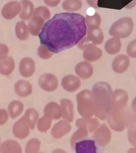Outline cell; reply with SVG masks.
I'll return each instance as SVG.
<instances>
[{
  "instance_id": "6da1fadb",
  "label": "cell",
  "mask_w": 136,
  "mask_h": 153,
  "mask_svg": "<svg viewBox=\"0 0 136 153\" xmlns=\"http://www.w3.org/2000/svg\"><path fill=\"white\" fill-rule=\"evenodd\" d=\"M85 18L74 12L55 14L45 23L39 37L41 45L47 46L53 53L77 45L87 34Z\"/></svg>"
},
{
  "instance_id": "7a4b0ae2",
  "label": "cell",
  "mask_w": 136,
  "mask_h": 153,
  "mask_svg": "<svg viewBox=\"0 0 136 153\" xmlns=\"http://www.w3.org/2000/svg\"><path fill=\"white\" fill-rule=\"evenodd\" d=\"M92 91L94 103V115L100 120H105L111 111L112 87L107 82H97L93 86Z\"/></svg>"
},
{
  "instance_id": "3957f363",
  "label": "cell",
  "mask_w": 136,
  "mask_h": 153,
  "mask_svg": "<svg viewBox=\"0 0 136 153\" xmlns=\"http://www.w3.org/2000/svg\"><path fill=\"white\" fill-rule=\"evenodd\" d=\"M106 120L112 129L118 132L136 125V114L129 109H125L120 111H111Z\"/></svg>"
},
{
  "instance_id": "277c9868",
  "label": "cell",
  "mask_w": 136,
  "mask_h": 153,
  "mask_svg": "<svg viewBox=\"0 0 136 153\" xmlns=\"http://www.w3.org/2000/svg\"><path fill=\"white\" fill-rule=\"evenodd\" d=\"M77 110L82 117H92L94 115L95 106L92 91L84 89L76 96Z\"/></svg>"
},
{
  "instance_id": "5b68a950",
  "label": "cell",
  "mask_w": 136,
  "mask_h": 153,
  "mask_svg": "<svg viewBox=\"0 0 136 153\" xmlns=\"http://www.w3.org/2000/svg\"><path fill=\"white\" fill-rule=\"evenodd\" d=\"M133 29L134 22L132 18L124 17L118 19L112 25L109 30V34L112 36L124 39L131 35Z\"/></svg>"
},
{
  "instance_id": "8992f818",
  "label": "cell",
  "mask_w": 136,
  "mask_h": 153,
  "mask_svg": "<svg viewBox=\"0 0 136 153\" xmlns=\"http://www.w3.org/2000/svg\"><path fill=\"white\" fill-rule=\"evenodd\" d=\"M103 40V31L99 27H87V34L79 42L78 47L80 50H84L86 48L90 46L101 45Z\"/></svg>"
},
{
  "instance_id": "52a82bcc",
  "label": "cell",
  "mask_w": 136,
  "mask_h": 153,
  "mask_svg": "<svg viewBox=\"0 0 136 153\" xmlns=\"http://www.w3.org/2000/svg\"><path fill=\"white\" fill-rule=\"evenodd\" d=\"M129 101V96L126 91L117 89L112 92L111 99V111H120L126 109Z\"/></svg>"
},
{
  "instance_id": "ba28073f",
  "label": "cell",
  "mask_w": 136,
  "mask_h": 153,
  "mask_svg": "<svg viewBox=\"0 0 136 153\" xmlns=\"http://www.w3.org/2000/svg\"><path fill=\"white\" fill-rule=\"evenodd\" d=\"M38 82L40 87L46 92L56 91L58 86V78L52 74H43L39 77Z\"/></svg>"
},
{
  "instance_id": "9c48e42d",
  "label": "cell",
  "mask_w": 136,
  "mask_h": 153,
  "mask_svg": "<svg viewBox=\"0 0 136 153\" xmlns=\"http://www.w3.org/2000/svg\"><path fill=\"white\" fill-rule=\"evenodd\" d=\"M94 132L93 137L95 140L101 147L107 146L111 140L112 133L105 124L99 126Z\"/></svg>"
},
{
  "instance_id": "30bf717a",
  "label": "cell",
  "mask_w": 136,
  "mask_h": 153,
  "mask_svg": "<svg viewBox=\"0 0 136 153\" xmlns=\"http://www.w3.org/2000/svg\"><path fill=\"white\" fill-rule=\"evenodd\" d=\"M30 129L27 122L23 116L14 123L12 128V132L15 137L24 139L29 135Z\"/></svg>"
},
{
  "instance_id": "8fae6325",
  "label": "cell",
  "mask_w": 136,
  "mask_h": 153,
  "mask_svg": "<svg viewBox=\"0 0 136 153\" xmlns=\"http://www.w3.org/2000/svg\"><path fill=\"white\" fill-rule=\"evenodd\" d=\"M21 10V4L18 1H10L4 6L1 14L5 19L10 20L16 18Z\"/></svg>"
},
{
  "instance_id": "7c38bea8",
  "label": "cell",
  "mask_w": 136,
  "mask_h": 153,
  "mask_svg": "<svg viewBox=\"0 0 136 153\" xmlns=\"http://www.w3.org/2000/svg\"><path fill=\"white\" fill-rule=\"evenodd\" d=\"M71 129L72 127L70 122L64 119L53 126L51 131V133L53 137L55 139H61L70 133Z\"/></svg>"
},
{
  "instance_id": "4fadbf2b",
  "label": "cell",
  "mask_w": 136,
  "mask_h": 153,
  "mask_svg": "<svg viewBox=\"0 0 136 153\" xmlns=\"http://www.w3.org/2000/svg\"><path fill=\"white\" fill-rule=\"evenodd\" d=\"M130 59L129 56L124 54L117 55L112 62V69L117 74L125 73L129 68Z\"/></svg>"
},
{
  "instance_id": "5bb4252c",
  "label": "cell",
  "mask_w": 136,
  "mask_h": 153,
  "mask_svg": "<svg viewBox=\"0 0 136 153\" xmlns=\"http://www.w3.org/2000/svg\"><path fill=\"white\" fill-rule=\"evenodd\" d=\"M35 71V63L30 57L24 58L19 63V71L24 78H30L33 76Z\"/></svg>"
},
{
  "instance_id": "9a60e30c",
  "label": "cell",
  "mask_w": 136,
  "mask_h": 153,
  "mask_svg": "<svg viewBox=\"0 0 136 153\" xmlns=\"http://www.w3.org/2000/svg\"><path fill=\"white\" fill-rule=\"evenodd\" d=\"M61 86L64 89L68 92L77 91L81 86V81L78 77L73 75H68L61 80Z\"/></svg>"
},
{
  "instance_id": "2e32d148",
  "label": "cell",
  "mask_w": 136,
  "mask_h": 153,
  "mask_svg": "<svg viewBox=\"0 0 136 153\" xmlns=\"http://www.w3.org/2000/svg\"><path fill=\"white\" fill-rule=\"evenodd\" d=\"M75 73L80 79L86 80L90 78L94 73V68L90 63L81 61L77 63L75 68Z\"/></svg>"
},
{
  "instance_id": "e0dca14e",
  "label": "cell",
  "mask_w": 136,
  "mask_h": 153,
  "mask_svg": "<svg viewBox=\"0 0 136 153\" xmlns=\"http://www.w3.org/2000/svg\"><path fill=\"white\" fill-rule=\"evenodd\" d=\"M77 153H96L97 147L95 141L91 139L81 140L75 143L74 148Z\"/></svg>"
},
{
  "instance_id": "ac0fdd59",
  "label": "cell",
  "mask_w": 136,
  "mask_h": 153,
  "mask_svg": "<svg viewBox=\"0 0 136 153\" xmlns=\"http://www.w3.org/2000/svg\"><path fill=\"white\" fill-rule=\"evenodd\" d=\"M14 91L19 97H26L29 96L32 92L31 84L27 81L19 80L14 84Z\"/></svg>"
},
{
  "instance_id": "d6986e66",
  "label": "cell",
  "mask_w": 136,
  "mask_h": 153,
  "mask_svg": "<svg viewBox=\"0 0 136 153\" xmlns=\"http://www.w3.org/2000/svg\"><path fill=\"white\" fill-rule=\"evenodd\" d=\"M62 117L64 120L72 123L74 118V105L70 100L63 99L61 100Z\"/></svg>"
},
{
  "instance_id": "ffe728a7",
  "label": "cell",
  "mask_w": 136,
  "mask_h": 153,
  "mask_svg": "<svg viewBox=\"0 0 136 153\" xmlns=\"http://www.w3.org/2000/svg\"><path fill=\"white\" fill-rule=\"evenodd\" d=\"M102 56V51L96 45L90 46L84 49V59L89 62H93L100 59Z\"/></svg>"
},
{
  "instance_id": "44dd1931",
  "label": "cell",
  "mask_w": 136,
  "mask_h": 153,
  "mask_svg": "<svg viewBox=\"0 0 136 153\" xmlns=\"http://www.w3.org/2000/svg\"><path fill=\"white\" fill-rule=\"evenodd\" d=\"M45 20L39 16H32L28 24L29 33L36 36L39 35L44 26Z\"/></svg>"
},
{
  "instance_id": "7402d4cb",
  "label": "cell",
  "mask_w": 136,
  "mask_h": 153,
  "mask_svg": "<svg viewBox=\"0 0 136 153\" xmlns=\"http://www.w3.org/2000/svg\"><path fill=\"white\" fill-rule=\"evenodd\" d=\"M44 114L52 120H58L62 117L61 107L55 102H50L44 108Z\"/></svg>"
},
{
  "instance_id": "603a6c76",
  "label": "cell",
  "mask_w": 136,
  "mask_h": 153,
  "mask_svg": "<svg viewBox=\"0 0 136 153\" xmlns=\"http://www.w3.org/2000/svg\"><path fill=\"white\" fill-rule=\"evenodd\" d=\"M21 10L19 18L23 21H28L32 18L34 11V5L30 0H22L21 2Z\"/></svg>"
},
{
  "instance_id": "cb8c5ba5",
  "label": "cell",
  "mask_w": 136,
  "mask_h": 153,
  "mask_svg": "<svg viewBox=\"0 0 136 153\" xmlns=\"http://www.w3.org/2000/svg\"><path fill=\"white\" fill-rule=\"evenodd\" d=\"M0 152L3 153H21L22 149L18 141L8 139L2 143Z\"/></svg>"
},
{
  "instance_id": "d4e9b609",
  "label": "cell",
  "mask_w": 136,
  "mask_h": 153,
  "mask_svg": "<svg viewBox=\"0 0 136 153\" xmlns=\"http://www.w3.org/2000/svg\"><path fill=\"white\" fill-rule=\"evenodd\" d=\"M99 126V121L97 118L92 117H83L79 118L76 121L77 127L84 126L89 131V133H93L97 129Z\"/></svg>"
},
{
  "instance_id": "484cf974",
  "label": "cell",
  "mask_w": 136,
  "mask_h": 153,
  "mask_svg": "<svg viewBox=\"0 0 136 153\" xmlns=\"http://www.w3.org/2000/svg\"><path fill=\"white\" fill-rule=\"evenodd\" d=\"M15 68V62L11 56L0 60V74L4 76H8L12 74Z\"/></svg>"
},
{
  "instance_id": "4316f807",
  "label": "cell",
  "mask_w": 136,
  "mask_h": 153,
  "mask_svg": "<svg viewBox=\"0 0 136 153\" xmlns=\"http://www.w3.org/2000/svg\"><path fill=\"white\" fill-rule=\"evenodd\" d=\"M121 42L120 39L117 37H113L107 40L105 45L106 52L110 55H115L120 51Z\"/></svg>"
},
{
  "instance_id": "83f0119b",
  "label": "cell",
  "mask_w": 136,
  "mask_h": 153,
  "mask_svg": "<svg viewBox=\"0 0 136 153\" xmlns=\"http://www.w3.org/2000/svg\"><path fill=\"white\" fill-rule=\"evenodd\" d=\"M24 106L21 101L14 100L9 103L8 107L9 115L12 119L17 118L23 113Z\"/></svg>"
},
{
  "instance_id": "f1b7e54d",
  "label": "cell",
  "mask_w": 136,
  "mask_h": 153,
  "mask_svg": "<svg viewBox=\"0 0 136 153\" xmlns=\"http://www.w3.org/2000/svg\"><path fill=\"white\" fill-rule=\"evenodd\" d=\"M30 129L34 130L39 118V113L37 110L33 108H29L27 110L24 115Z\"/></svg>"
},
{
  "instance_id": "f546056e",
  "label": "cell",
  "mask_w": 136,
  "mask_h": 153,
  "mask_svg": "<svg viewBox=\"0 0 136 153\" xmlns=\"http://www.w3.org/2000/svg\"><path fill=\"white\" fill-rule=\"evenodd\" d=\"M15 32L17 38L21 41L26 40L29 36L28 26L23 21H20L16 23Z\"/></svg>"
},
{
  "instance_id": "4dcf8cb0",
  "label": "cell",
  "mask_w": 136,
  "mask_h": 153,
  "mask_svg": "<svg viewBox=\"0 0 136 153\" xmlns=\"http://www.w3.org/2000/svg\"><path fill=\"white\" fill-rule=\"evenodd\" d=\"M82 6L81 0H64L62 3L63 9L68 12L78 11Z\"/></svg>"
},
{
  "instance_id": "1f68e13d",
  "label": "cell",
  "mask_w": 136,
  "mask_h": 153,
  "mask_svg": "<svg viewBox=\"0 0 136 153\" xmlns=\"http://www.w3.org/2000/svg\"><path fill=\"white\" fill-rule=\"evenodd\" d=\"M77 128H78L77 130L72 135L70 140L71 146L72 149H74V148L75 143L82 140V139L86 138L89 134V131L87 130V129L86 127L80 126Z\"/></svg>"
},
{
  "instance_id": "d6a6232c",
  "label": "cell",
  "mask_w": 136,
  "mask_h": 153,
  "mask_svg": "<svg viewBox=\"0 0 136 153\" xmlns=\"http://www.w3.org/2000/svg\"><path fill=\"white\" fill-rule=\"evenodd\" d=\"M52 120L44 114L43 117L39 118L37 122V128L40 132H46L49 130L52 125Z\"/></svg>"
},
{
  "instance_id": "836d02e7",
  "label": "cell",
  "mask_w": 136,
  "mask_h": 153,
  "mask_svg": "<svg viewBox=\"0 0 136 153\" xmlns=\"http://www.w3.org/2000/svg\"><path fill=\"white\" fill-rule=\"evenodd\" d=\"M101 16L97 12L90 15H87L85 18L86 26L87 27H99L101 24Z\"/></svg>"
},
{
  "instance_id": "e575fe53",
  "label": "cell",
  "mask_w": 136,
  "mask_h": 153,
  "mask_svg": "<svg viewBox=\"0 0 136 153\" xmlns=\"http://www.w3.org/2000/svg\"><path fill=\"white\" fill-rule=\"evenodd\" d=\"M40 149V141L37 138H32L27 143L25 152L27 153H38Z\"/></svg>"
},
{
  "instance_id": "d590c367",
  "label": "cell",
  "mask_w": 136,
  "mask_h": 153,
  "mask_svg": "<svg viewBox=\"0 0 136 153\" xmlns=\"http://www.w3.org/2000/svg\"><path fill=\"white\" fill-rule=\"evenodd\" d=\"M33 16H39L46 21L49 20L51 16V12L48 7L41 6L37 7L33 12Z\"/></svg>"
},
{
  "instance_id": "8d00e7d4",
  "label": "cell",
  "mask_w": 136,
  "mask_h": 153,
  "mask_svg": "<svg viewBox=\"0 0 136 153\" xmlns=\"http://www.w3.org/2000/svg\"><path fill=\"white\" fill-rule=\"evenodd\" d=\"M128 139L131 144L135 147V148L129 150V152L136 153V125L129 129Z\"/></svg>"
},
{
  "instance_id": "74e56055",
  "label": "cell",
  "mask_w": 136,
  "mask_h": 153,
  "mask_svg": "<svg viewBox=\"0 0 136 153\" xmlns=\"http://www.w3.org/2000/svg\"><path fill=\"white\" fill-rule=\"evenodd\" d=\"M38 56L43 59H49L52 57L53 53L48 48L44 45H41L37 50Z\"/></svg>"
},
{
  "instance_id": "f35d334b",
  "label": "cell",
  "mask_w": 136,
  "mask_h": 153,
  "mask_svg": "<svg viewBox=\"0 0 136 153\" xmlns=\"http://www.w3.org/2000/svg\"><path fill=\"white\" fill-rule=\"evenodd\" d=\"M128 56L133 58H136V39L132 40L128 44L126 48Z\"/></svg>"
},
{
  "instance_id": "ab89813d",
  "label": "cell",
  "mask_w": 136,
  "mask_h": 153,
  "mask_svg": "<svg viewBox=\"0 0 136 153\" xmlns=\"http://www.w3.org/2000/svg\"><path fill=\"white\" fill-rule=\"evenodd\" d=\"M9 118V113L5 109H0V126L4 125L7 123Z\"/></svg>"
},
{
  "instance_id": "60d3db41",
  "label": "cell",
  "mask_w": 136,
  "mask_h": 153,
  "mask_svg": "<svg viewBox=\"0 0 136 153\" xmlns=\"http://www.w3.org/2000/svg\"><path fill=\"white\" fill-rule=\"evenodd\" d=\"M9 48L5 44L0 43V60L8 56L9 53Z\"/></svg>"
},
{
  "instance_id": "b9f144b4",
  "label": "cell",
  "mask_w": 136,
  "mask_h": 153,
  "mask_svg": "<svg viewBox=\"0 0 136 153\" xmlns=\"http://www.w3.org/2000/svg\"><path fill=\"white\" fill-rule=\"evenodd\" d=\"M61 0H44L46 5L51 7H56L60 3Z\"/></svg>"
},
{
  "instance_id": "7bdbcfd3",
  "label": "cell",
  "mask_w": 136,
  "mask_h": 153,
  "mask_svg": "<svg viewBox=\"0 0 136 153\" xmlns=\"http://www.w3.org/2000/svg\"><path fill=\"white\" fill-rule=\"evenodd\" d=\"M86 2L90 7L95 9L99 8L98 6V0H86Z\"/></svg>"
},
{
  "instance_id": "ee69618b",
  "label": "cell",
  "mask_w": 136,
  "mask_h": 153,
  "mask_svg": "<svg viewBox=\"0 0 136 153\" xmlns=\"http://www.w3.org/2000/svg\"><path fill=\"white\" fill-rule=\"evenodd\" d=\"M136 5V0H134L133 2H131V3H129L128 5L126 6V8L127 9H132Z\"/></svg>"
},
{
  "instance_id": "f6af8a7d",
  "label": "cell",
  "mask_w": 136,
  "mask_h": 153,
  "mask_svg": "<svg viewBox=\"0 0 136 153\" xmlns=\"http://www.w3.org/2000/svg\"><path fill=\"white\" fill-rule=\"evenodd\" d=\"M132 108L133 109V111L136 114V97H135L134 99L133 100L132 103Z\"/></svg>"
},
{
  "instance_id": "bcb514c9",
  "label": "cell",
  "mask_w": 136,
  "mask_h": 153,
  "mask_svg": "<svg viewBox=\"0 0 136 153\" xmlns=\"http://www.w3.org/2000/svg\"><path fill=\"white\" fill-rule=\"evenodd\" d=\"M1 137H0V148H1Z\"/></svg>"
}]
</instances>
